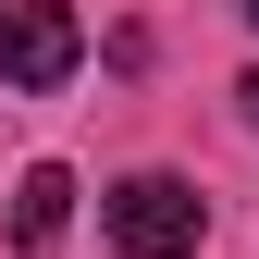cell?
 Listing matches in <instances>:
<instances>
[{
	"label": "cell",
	"instance_id": "cell-1",
	"mask_svg": "<svg viewBox=\"0 0 259 259\" xmlns=\"http://www.w3.org/2000/svg\"><path fill=\"white\" fill-rule=\"evenodd\" d=\"M99 235H111V259H198L210 198L185 173H123L111 198H99Z\"/></svg>",
	"mask_w": 259,
	"mask_h": 259
},
{
	"label": "cell",
	"instance_id": "cell-2",
	"mask_svg": "<svg viewBox=\"0 0 259 259\" xmlns=\"http://www.w3.org/2000/svg\"><path fill=\"white\" fill-rule=\"evenodd\" d=\"M87 62L74 0H0V87H62Z\"/></svg>",
	"mask_w": 259,
	"mask_h": 259
},
{
	"label": "cell",
	"instance_id": "cell-3",
	"mask_svg": "<svg viewBox=\"0 0 259 259\" xmlns=\"http://www.w3.org/2000/svg\"><path fill=\"white\" fill-rule=\"evenodd\" d=\"M62 222H74V173H62V160H37V173L13 185V247H25V259L62 247Z\"/></svg>",
	"mask_w": 259,
	"mask_h": 259
},
{
	"label": "cell",
	"instance_id": "cell-4",
	"mask_svg": "<svg viewBox=\"0 0 259 259\" xmlns=\"http://www.w3.org/2000/svg\"><path fill=\"white\" fill-rule=\"evenodd\" d=\"M235 111H247V136H259V74H247V87H235Z\"/></svg>",
	"mask_w": 259,
	"mask_h": 259
},
{
	"label": "cell",
	"instance_id": "cell-5",
	"mask_svg": "<svg viewBox=\"0 0 259 259\" xmlns=\"http://www.w3.org/2000/svg\"><path fill=\"white\" fill-rule=\"evenodd\" d=\"M247 25H259V0H247Z\"/></svg>",
	"mask_w": 259,
	"mask_h": 259
}]
</instances>
